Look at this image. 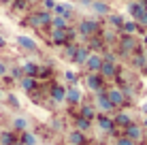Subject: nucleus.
I'll return each mask as SVG.
<instances>
[{
    "mask_svg": "<svg viewBox=\"0 0 147 145\" xmlns=\"http://www.w3.org/2000/svg\"><path fill=\"white\" fill-rule=\"evenodd\" d=\"M100 77H107V79H111V77H115V73H117V66H115V60H113V56H107V58H102V66H100Z\"/></svg>",
    "mask_w": 147,
    "mask_h": 145,
    "instance_id": "1",
    "label": "nucleus"
},
{
    "mask_svg": "<svg viewBox=\"0 0 147 145\" xmlns=\"http://www.w3.org/2000/svg\"><path fill=\"white\" fill-rule=\"evenodd\" d=\"M107 98L111 100L113 107H121V105L126 103V94H124L121 88H109L107 90Z\"/></svg>",
    "mask_w": 147,
    "mask_h": 145,
    "instance_id": "2",
    "label": "nucleus"
},
{
    "mask_svg": "<svg viewBox=\"0 0 147 145\" xmlns=\"http://www.w3.org/2000/svg\"><path fill=\"white\" fill-rule=\"evenodd\" d=\"M49 24H51V13L49 11H38V13H34L32 17H30V26H34V28L49 26Z\"/></svg>",
    "mask_w": 147,
    "mask_h": 145,
    "instance_id": "3",
    "label": "nucleus"
},
{
    "mask_svg": "<svg viewBox=\"0 0 147 145\" xmlns=\"http://www.w3.org/2000/svg\"><path fill=\"white\" fill-rule=\"evenodd\" d=\"M79 32L83 34V36H94V34L98 32V22H96V19H81Z\"/></svg>",
    "mask_w": 147,
    "mask_h": 145,
    "instance_id": "4",
    "label": "nucleus"
},
{
    "mask_svg": "<svg viewBox=\"0 0 147 145\" xmlns=\"http://www.w3.org/2000/svg\"><path fill=\"white\" fill-rule=\"evenodd\" d=\"M96 107H98V111H102V113H109V111H113V105H111V100L107 98V92H98L96 94Z\"/></svg>",
    "mask_w": 147,
    "mask_h": 145,
    "instance_id": "5",
    "label": "nucleus"
},
{
    "mask_svg": "<svg viewBox=\"0 0 147 145\" xmlns=\"http://www.w3.org/2000/svg\"><path fill=\"white\" fill-rule=\"evenodd\" d=\"M85 83H88V88L92 90V92H102V77H100V73H90L88 79H85Z\"/></svg>",
    "mask_w": 147,
    "mask_h": 145,
    "instance_id": "6",
    "label": "nucleus"
},
{
    "mask_svg": "<svg viewBox=\"0 0 147 145\" xmlns=\"http://www.w3.org/2000/svg\"><path fill=\"white\" fill-rule=\"evenodd\" d=\"M126 137L130 139V141H141L143 139V126H139V124H130V126H126Z\"/></svg>",
    "mask_w": 147,
    "mask_h": 145,
    "instance_id": "7",
    "label": "nucleus"
},
{
    "mask_svg": "<svg viewBox=\"0 0 147 145\" xmlns=\"http://www.w3.org/2000/svg\"><path fill=\"white\" fill-rule=\"evenodd\" d=\"M85 66H88L90 73H98L100 66H102V56H100V53H90V58H88V62H85Z\"/></svg>",
    "mask_w": 147,
    "mask_h": 145,
    "instance_id": "8",
    "label": "nucleus"
},
{
    "mask_svg": "<svg viewBox=\"0 0 147 145\" xmlns=\"http://www.w3.org/2000/svg\"><path fill=\"white\" fill-rule=\"evenodd\" d=\"M19 141V134L15 130H0V145H15Z\"/></svg>",
    "mask_w": 147,
    "mask_h": 145,
    "instance_id": "9",
    "label": "nucleus"
},
{
    "mask_svg": "<svg viewBox=\"0 0 147 145\" xmlns=\"http://www.w3.org/2000/svg\"><path fill=\"white\" fill-rule=\"evenodd\" d=\"M17 45L22 49H26V51H36V49H38V45L34 43V38L26 36V34H19V36H17Z\"/></svg>",
    "mask_w": 147,
    "mask_h": 145,
    "instance_id": "10",
    "label": "nucleus"
},
{
    "mask_svg": "<svg viewBox=\"0 0 147 145\" xmlns=\"http://www.w3.org/2000/svg\"><path fill=\"white\" fill-rule=\"evenodd\" d=\"M11 130H15V132H24V130H28V128H30V122H28V119L26 117H22V115H17V117H13V122H11Z\"/></svg>",
    "mask_w": 147,
    "mask_h": 145,
    "instance_id": "11",
    "label": "nucleus"
},
{
    "mask_svg": "<svg viewBox=\"0 0 147 145\" xmlns=\"http://www.w3.org/2000/svg\"><path fill=\"white\" fill-rule=\"evenodd\" d=\"M90 53H92V51H90L88 47H77V51L73 53V62L75 64H85L88 58H90Z\"/></svg>",
    "mask_w": 147,
    "mask_h": 145,
    "instance_id": "12",
    "label": "nucleus"
},
{
    "mask_svg": "<svg viewBox=\"0 0 147 145\" xmlns=\"http://www.w3.org/2000/svg\"><path fill=\"white\" fill-rule=\"evenodd\" d=\"M55 15L58 17H64V19H68V17H73V7H70L68 2H64V4H60V2H55Z\"/></svg>",
    "mask_w": 147,
    "mask_h": 145,
    "instance_id": "13",
    "label": "nucleus"
},
{
    "mask_svg": "<svg viewBox=\"0 0 147 145\" xmlns=\"http://www.w3.org/2000/svg\"><path fill=\"white\" fill-rule=\"evenodd\" d=\"M143 11H147V7H145V2H141V0H134V2L128 4V13L132 15V19H136Z\"/></svg>",
    "mask_w": 147,
    "mask_h": 145,
    "instance_id": "14",
    "label": "nucleus"
},
{
    "mask_svg": "<svg viewBox=\"0 0 147 145\" xmlns=\"http://www.w3.org/2000/svg\"><path fill=\"white\" fill-rule=\"evenodd\" d=\"M19 143L22 145H38V137L30 130H24V132H19Z\"/></svg>",
    "mask_w": 147,
    "mask_h": 145,
    "instance_id": "15",
    "label": "nucleus"
},
{
    "mask_svg": "<svg viewBox=\"0 0 147 145\" xmlns=\"http://www.w3.org/2000/svg\"><path fill=\"white\" fill-rule=\"evenodd\" d=\"M96 122H98V128H100L102 132H113V128H115L113 119L107 117V115H98V119H96Z\"/></svg>",
    "mask_w": 147,
    "mask_h": 145,
    "instance_id": "16",
    "label": "nucleus"
},
{
    "mask_svg": "<svg viewBox=\"0 0 147 145\" xmlns=\"http://www.w3.org/2000/svg\"><path fill=\"white\" fill-rule=\"evenodd\" d=\"M134 49V38L132 36H124L121 38V45H119V51L124 53V56H130Z\"/></svg>",
    "mask_w": 147,
    "mask_h": 145,
    "instance_id": "17",
    "label": "nucleus"
},
{
    "mask_svg": "<svg viewBox=\"0 0 147 145\" xmlns=\"http://www.w3.org/2000/svg\"><path fill=\"white\" fill-rule=\"evenodd\" d=\"M36 77H26L24 75L22 79H19V86H22V90H26V92H32V90H36Z\"/></svg>",
    "mask_w": 147,
    "mask_h": 145,
    "instance_id": "18",
    "label": "nucleus"
},
{
    "mask_svg": "<svg viewBox=\"0 0 147 145\" xmlns=\"http://www.w3.org/2000/svg\"><path fill=\"white\" fill-rule=\"evenodd\" d=\"M51 98H53V103H64V100H66V88L53 86L51 88Z\"/></svg>",
    "mask_w": 147,
    "mask_h": 145,
    "instance_id": "19",
    "label": "nucleus"
},
{
    "mask_svg": "<svg viewBox=\"0 0 147 145\" xmlns=\"http://www.w3.org/2000/svg\"><path fill=\"white\" fill-rule=\"evenodd\" d=\"M66 100L68 103H73V105H79L81 103V92L75 86H70V88H66Z\"/></svg>",
    "mask_w": 147,
    "mask_h": 145,
    "instance_id": "20",
    "label": "nucleus"
},
{
    "mask_svg": "<svg viewBox=\"0 0 147 145\" xmlns=\"http://www.w3.org/2000/svg\"><path fill=\"white\" fill-rule=\"evenodd\" d=\"M90 7L94 9L96 15H107V13H109V4L102 2V0H92V4H90Z\"/></svg>",
    "mask_w": 147,
    "mask_h": 145,
    "instance_id": "21",
    "label": "nucleus"
},
{
    "mask_svg": "<svg viewBox=\"0 0 147 145\" xmlns=\"http://www.w3.org/2000/svg\"><path fill=\"white\" fill-rule=\"evenodd\" d=\"M22 71H24L26 77H36L38 71H40V66H38V64H34V62H26V64L22 66Z\"/></svg>",
    "mask_w": 147,
    "mask_h": 145,
    "instance_id": "22",
    "label": "nucleus"
},
{
    "mask_svg": "<svg viewBox=\"0 0 147 145\" xmlns=\"http://www.w3.org/2000/svg\"><path fill=\"white\" fill-rule=\"evenodd\" d=\"M68 141H70V145H83L85 143V137H83V132H81V130H73L68 134Z\"/></svg>",
    "mask_w": 147,
    "mask_h": 145,
    "instance_id": "23",
    "label": "nucleus"
},
{
    "mask_svg": "<svg viewBox=\"0 0 147 145\" xmlns=\"http://www.w3.org/2000/svg\"><path fill=\"white\" fill-rule=\"evenodd\" d=\"M113 124L115 126H130V124H132V119H130V115L128 113H117V115H115V119H113Z\"/></svg>",
    "mask_w": 147,
    "mask_h": 145,
    "instance_id": "24",
    "label": "nucleus"
},
{
    "mask_svg": "<svg viewBox=\"0 0 147 145\" xmlns=\"http://www.w3.org/2000/svg\"><path fill=\"white\" fill-rule=\"evenodd\" d=\"M81 117H85V119H92L96 117V111H94V107L92 105H81Z\"/></svg>",
    "mask_w": 147,
    "mask_h": 145,
    "instance_id": "25",
    "label": "nucleus"
},
{
    "mask_svg": "<svg viewBox=\"0 0 147 145\" xmlns=\"http://www.w3.org/2000/svg\"><path fill=\"white\" fill-rule=\"evenodd\" d=\"M66 26H68V19H64V17H51V28H55V30H66Z\"/></svg>",
    "mask_w": 147,
    "mask_h": 145,
    "instance_id": "26",
    "label": "nucleus"
},
{
    "mask_svg": "<svg viewBox=\"0 0 147 145\" xmlns=\"http://www.w3.org/2000/svg\"><path fill=\"white\" fill-rule=\"evenodd\" d=\"M121 30L126 32V36H130V34H134L136 30H139V24H136L134 19H132V22H124V26H121Z\"/></svg>",
    "mask_w": 147,
    "mask_h": 145,
    "instance_id": "27",
    "label": "nucleus"
},
{
    "mask_svg": "<svg viewBox=\"0 0 147 145\" xmlns=\"http://www.w3.org/2000/svg\"><path fill=\"white\" fill-rule=\"evenodd\" d=\"M75 126H77V130H81V132H85V130H90V126H92V122L90 119H85V117H77V122H75Z\"/></svg>",
    "mask_w": 147,
    "mask_h": 145,
    "instance_id": "28",
    "label": "nucleus"
},
{
    "mask_svg": "<svg viewBox=\"0 0 147 145\" xmlns=\"http://www.w3.org/2000/svg\"><path fill=\"white\" fill-rule=\"evenodd\" d=\"M51 36H53V41L55 43H66V34H64V30H51Z\"/></svg>",
    "mask_w": 147,
    "mask_h": 145,
    "instance_id": "29",
    "label": "nucleus"
},
{
    "mask_svg": "<svg viewBox=\"0 0 147 145\" xmlns=\"http://www.w3.org/2000/svg\"><path fill=\"white\" fill-rule=\"evenodd\" d=\"M109 24L113 28H121L124 26V17H121V15H109Z\"/></svg>",
    "mask_w": 147,
    "mask_h": 145,
    "instance_id": "30",
    "label": "nucleus"
},
{
    "mask_svg": "<svg viewBox=\"0 0 147 145\" xmlns=\"http://www.w3.org/2000/svg\"><path fill=\"white\" fill-rule=\"evenodd\" d=\"M9 75H11V77L15 79V81H19V79L24 77V71H22V66H9Z\"/></svg>",
    "mask_w": 147,
    "mask_h": 145,
    "instance_id": "31",
    "label": "nucleus"
},
{
    "mask_svg": "<svg viewBox=\"0 0 147 145\" xmlns=\"http://www.w3.org/2000/svg\"><path fill=\"white\" fill-rule=\"evenodd\" d=\"M7 75H9V64L4 62V60H0V79L7 77Z\"/></svg>",
    "mask_w": 147,
    "mask_h": 145,
    "instance_id": "32",
    "label": "nucleus"
},
{
    "mask_svg": "<svg viewBox=\"0 0 147 145\" xmlns=\"http://www.w3.org/2000/svg\"><path fill=\"white\" fill-rule=\"evenodd\" d=\"M136 24H141V26H147V11H143L136 17Z\"/></svg>",
    "mask_w": 147,
    "mask_h": 145,
    "instance_id": "33",
    "label": "nucleus"
},
{
    "mask_svg": "<svg viewBox=\"0 0 147 145\" xmlns=\"http://www.w3.org/2000/svg\"><path fill=\"white\" fill-rule=\"evenodd\" d=\"M43 7H45V11H53L55 9V0H45Z\"/></svg>",
    "mask_w": 147,
    "mask_h": 145,
    "instance_id": "34",
    "label": "nucleus"
},
{
    "mask_svg": "<svg viewBox=\"0 0 147 145\" xmlns=\"http://www.w3.org/2000/svg\"><path fill=\"white\" fill-rule=\"evenodd\" d=\"M115 145H134V141H130L128 137H121V139H117V143Z\"/></svg>",
    "mask_w": 147,
    "mask_h": 145,
    "instance_id": "35",
    "label": "nucleus"
},
{
    "mask_svg": "<svg viewBox=\"0 0 147 145\" xmlns=\"http://www.w3.org/2000/svg\"><path fill=\"white\" fill-rule=\"evenodd\" d=\"M7 98H9V103H11V107H15V109H17V107H19V103H17V98H15V96H13V94H11V96H7Z\"/></svg>",
    "mask_w": 147,
    "mask_h": 145,
    "instance_id": "36",
    "label": "nucleus"
},
{
    "mask_svg": "<svg viewBox=\"0 0 147 145\" xmlns=\"http://www.w3.org/2000/svg\"><path fill=\"white\" fill-rule=\"evenodd\" d=\"M66 79L70 83H75V81H77V75H75V73H66Z\"/></svg>",
    "mask_w": 147,
    "mask_h": 145,
    "instance_id": "37",
    "label": "nucleus"
},
{
    "mask_svg": "<svg viewBox=\"0 0 147 145\" xmlns=\"http://www.w3.org/2000/svg\"><path fill=\"white\" fill-rule=\"evenodd\" d=\"M4 45H7V41H4V36H2V34H0V49H2Z\"/></svg>",
    "mask_w": 147,
    "mask_h": 145,
    "instance_id": "38",
    "label": "nucleus"
},
{
    "mask_svg": "<svg viewBox=\"0 0 147 145\" xmlns=\"http://www.w3.org/2000/svg\"><path fill=\"white\" fill-rule=\"evenodd\" d=\"M81 4H92V0H79Z\"/></svg>",
    "mask_w": 147,
    "mask_h": 145,
    "instance_id": "39",
    "label": "nucleus"
},
{
    "mask_svg": "<svg viewBox=\"0 0 147 145\" xmlns=\"http://www.w3.org/2000/svg\"><path fill=\"white\" fill-rule=\"evenodd\" d=\"M143 126L147 128V115H145V119H143Z\"/></svg>",
    "mask_w": 147,
    "mask_h": 145,
    "instance_id": "40",
    "label": "nucleus"
},
{
    "mask_svg": "<svg viewBox=\"0 0 147 145\" xmlns=\"http://www.w3.org/2000/svg\"><path fill=\"white\" fill-rule=\"evenodd\" d=\"M0 2H2V4H9V2H11V0H0Z\"/></svg>",
    "mask_w": 147,
    "mask_h": 145,
    "instance_id": "41",
    "label": "nucleus"
},
{
    "mask_svg": "<svg viewBox=\"0 0 147 145\" xmlns=\"http://www.w3.org/2000/svg\"><path fill=\"white\" fill-rule=\"evenodd\" d=\"M2 96H4V94H2V88H0V100H2Z\"/></svg>",
    "mask_w": 147,
    "mask_h": 145,
    "instance_id": "42",
    "label": "nucleus"
},
{
    "mask_svg": "<svg viewBox=\"0 0 147 145\" xmlns=\"http://www.w3.org/2000/svg\"><path fill=\"white\" fill-rule=\"evenodd\" d=\"M24 2H32V0H24Z\"/></svg>",
    "mask_w": 147,
    "mask_h": 145,
    "instance_id": "43",
    "label": "nucleus"
},
{
    "mask_svg": "<svg viewBox=\"0 0 147 145\" xmlns=\"http://www.w3.org/2000/svg\"><path fill=\"white\" fill-rule=\"evenodd\" d=\"M94 145H102V143H94Z\"/></svg>",
    "mask_w": 147,
    "mask_h": 145,
    "instance_id": "44",
    "label": "nucleus"
},
{
    "mask_svg": "<svg viewBox=\"0 0 147 145\" xmlns=\"http://www.w3.org/2000/svg\"><path fill=\"white\" fill-rule=\"evenodd\" d=\"M15 145H22V143H19V141H17V143H15Z\"/></svg>",
    "mask_w": 147,
    "mask_h": 145,
    "instance_id": "45",
    "label": "nucleus"
}]
</instances>
